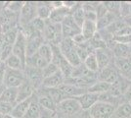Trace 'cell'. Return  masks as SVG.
I'll use <instances>...</instances> for the list:
<instances>
[{"mask_svg":"<svg viewBox=\"0 0 131 118\" xmlns=\"http://www.w3.org/2000/svg\"><path fill=\"white\" fill-rule=\"evenodd\" d=\"M115 64L119 75L131 82V61L129 58H115Z\"/></svg>","mask_w":131,"mask_h":118,"instance_id":"4fadbf2b","label":"cell"},{"mask_svg":"<svg viewBox=\"0 0 131 118\" xmlns=\"http://www.w3.org/2000/svg\"><path fill=\"white\" fill-rule=\"evenodd\" d=\"M2 34V33H1V26H0V34Z\"/></svg>","mask_w":131,"mask_h":118,"instance_id":"7dc6e473","label":"cell"},{"mask_svg":"<svg viewBox=\"0 0 131 118\" xmlns=\"http://www.w3.org/2000/svg\"><path fill=\"white\" fill-rule=\"evenodd\" d=\"M118 19H121V18H118L116 17L115 15L114 14H112V13H108L106 16L104 17L100 18L97 20V30L99 31H102V30H105V29H107L108 27H110L113 23H115V21H117Z\"/></svg>","mask_w":131,"mask_h":118,"instance_id":"d4e9b609","label":"cell"},{"mask_svg":"<svg viewBox=\"0 0 131 118\" xmlns=\"http://www.w3.org/2000/svg\"><path fill=\"white\" fill-rule=\"evenodd\" d=\"M44 43V39L42 34L33 32L27 37V57L32 56L35 54L41 45Z\"/></svg>","mask_w":131,"mask_h":118,"instance_id":"30bf717a","label":"cell"},{"mask_svg":"<svg viewBox=\"0 0 131 118\" xmlns=\"http://www.w3.org/2000/svg\"><path fill=\"white\" fill-rule=\"evenodd\" d=\"M104 4L110 13L115 15L116 17L121 18L120 17V6H121V2H116V1H105Z\"/></svg>","mask_w":131,"mask_h":118,"instance_id":"836d02e7","label":"cell"},{"mask_svg":"<svg viewBox=\"0 0 131 118\" xmlns=\"http://www.w3.org/2000/svg\"><path fill=\"white\" fill-rule=\"evenodd\" d=\"M64 83H65V77L62 74V72L59 71L48 78L44 79L42 87L47 88V89H55V88H60Z\"/></svg>","mask_w":131,"mask_h":118,"instance_id":"e0dca14e","label":"cell"},{"mask_svg":"<svg viewBox=\"0 0 131 118\" xmlns=\"http://www.w3.org/2000/svg\"><path fill=\"white\" fill-rule=\"evenodd\" d=\"M131 16V2H121L120 6V17L125 18Z\"/></svg>","mask_w":131,"mask_h":118,"instance_id":"8d00e7d4","label":"cell"},{"mask_svg":"<svg viewBox=\"0 0 131 118\" xmlns=\"http://www.w3.org/2000/svg\"><path fill=\"white\" fill-rule=\"evenodd\" d=\"M71 16L74 19L75 23L81 28L83 23L85 22V12L83 10L81 2H77V5L71 9Z\"/></svg>","mask_w":131,"mask_h":118,"instance_id":"603a6c76","label":"cell"},{"mask_svg":"<svg viewBox=\"0 0 131 118\" xmlns=\"http://www.w3.org/2000/svg\"><path fill=\"white\" fill-rule=\"evenodd\" d=\"M120 77L119 72L115 64V58L114 60L110 63L109 65L103 70L99 71L98 73V80L99 81H104L109 84H114L116 82Z\"/></svg>","mask_w":131,"mask_h":118,"instance_id":"9c48e42d","label":"cell"},{"mask_svg":"<svg viewBox=\"0 0 131 118\" xmlns=\"http://www.w3.org/2000/svg\"><path fill=\"white\" fill-rule=\"evenodd\" d=\"M129 49H130V53H131V44L129 45Z\"/></svg>","mask_w":131,"mask_h":118,"instance_id":"bcb514c9","label":"cell"},{"mask_svg":"<svg viewBox=\"0 0 131 118\" xmlns=\"http://www.w3.org/2000/svg\"><path fill=\"white\" fill-rule=\"evenodd\" d=\"M112 84H109L107 82H104V81H97L95 84L91 86L89 89L87 90V92H90V93H94V94H98V95H102L104 93H107L108 90H110Z\"/></svg>","mask_w":131,"mask_h":118,"instance_id":"4dcf8cb0","label":"cell"},{"mask_svg":"<svg viewBox=\"0 0 131 118\" xmlns=\"http://www.w3.org/2000/svg\"><path fill=\"white\" fill-rule=\"evenodd\" d=\"M18 98V89L17 88H5L0 96V101L16 104Z\"/></svg>","mask_w":131,"mask_h":118,"instance_id":"44dd1931","label":"cell"},{"mask_svg":"<svg viewBox=\"0 0 131 118\" xmlns=\"http://www.w3.org/2000/svg\"><path fill=\"white\" fill-rule=\"evenodd\" d=\"M57 110H59L63 116L68 118L74 117L82 111L81 106L77 98H66L57 106Z\"/></svg>","mask_w":131,"mask_h":118,"instance_id":"277c9868","label":"cell"},{"mask_svg":"<svg viewBox=\"0 0 131 118\" xmlns=\"http://www.w3.org/2000/svg\"><path fill=\"white\" fill-rule=\"evenodd\" d=\"M7 66L4 62L0 63V86H4V79H5Z\"/></svg>","mask_w":131,"mask_h":118,"instance_id":"ab89813d","label":"cell"},{"mask_svg":"<svg viewBox=\"0 0 131 118\" xmlns=\"http://www.w3.org/2000/svg\"><path fill=\"white\" fill-rule=\"evenodd\" d=\"M98 32L97 30V24L96 22H92V21H87L85 20V22L83 23L81 27V34L85 39L89 40L93 38V35Z\"/></svg>","mask_w":131,"mask_h":118,"instance_id":"7402d4cb","label":"cell"},{"mask_svg":"<svg viewBox=\"0 0 131 118\" xmlns=\"http://www.w3.org/2000/svg\"><path fill=\"white\" fill-rule=\"evenodd\" d=\"M89 42L90 44L94 48V50H97V49H105V48H108V45L107 42L105 41V39H103V37L101 35V34L97 32L96 34L93 35V38L91 39H89Z\"/></svg>","mask_w":131,"mask_h":118,"instance_id":"1f68e13d","label":"cell"},{"mask_svg":"<svg viewBox=\"0 0 131 118\" xmlns=\"http://www.w3.org/2000/svg\"><path fill=\"white\" fill-rule=\"evenodd\" d=\"M95 55H96L97 61H98L99 71H101L104 68L107 67L115 58L113 55V52L109 48L97 49V50H95Z\"/></svg>","mask_w":131,"mask_h":118,"instance_id":"7c38bea8","label":"cell"},{"mask_svg":"<svg viewBox=\"0 0 131 118\" xmlns=\"http://www.w3.org/2000/svg\"><path fill=\"white\" fill-rule=\"evenodd\" d=\"M42 37L46 41H48L49 44L59 45L64 39L62 34V25L54 24L49 20L46 21V26L42 33Z\"/></svg>","mask_w":131,"mask_h":118,"instance_id":"7a4b0ae2","label":"cell"},{"mask_svg":"<svg viewBox=\"0 0 131 118\" xmlns=\"http://www.w3.org/2000/svg\"><path fill=\"white\" fill-rule=\"evenodd\" d=\"M116 106L104 101H98L95 103L88 112L92 118H112Z\"/></svg>","mask_w":131,"mask_h":118,"instance_id":"3957f363","label":"cell"},{"mask_svg":"<svg viewBox=\"0 0 131 118\" xmlns=\"http://www.w3.org/2000/svg\"><path fill=\"white\" fill-rule=\"evenodd\" d=\"M37 53L39 54V56L42 57L47 63H51L53 60V47H52V45L47 42H44L43 44L41 45Z\"/></svg>","mask_w":131,"mask_h":118,"instance_id":"4316f807","label":"cell"},{"mask_svg":"<svg viewBox=\"0 0 131 118\" xmlns=\"http://www.w3.org/2000/svg\"><path fill=\"white\" fill-rule=\"evenodd\" d=\"M110 49L113 52V55L115 58H128L131 54L129 45L122 44V43L115 42V44Z\"/></svg>","mask_w":131,"mask_h":118,"instance_id":"ffe728a7","label":"cell"},{"mask_svg":"<svg viewBox=\"0 0 131 118\" xmlns=\"http://www.w3.org/2000/svg\"><path fill=\"white\" fill-rule=\"evenodd\" d=\"M59 48L66 59L70 62L73 67L78 66L81 63H83L77 53V45L72 39H64L59 44Z\"/></svg>","mask_w":131,"mask_h":118,"instance_id":"6da1fadb","label":"cell"},{"mask_svg":"<svg viewBox=\"0 0 131 118\" xmlns=\"http://www.w3.org/2000/svg\"><path fill=\"white\" fill-rule=\"evenodd\" d=\"M83 64L85 65V67L87 68L89 71H91L93 73H99V65L96 55H95V52L87 56V58L83 61Z\"/></svg>","mask_w":131,"mask_h":118,"instance_id":"d6a6232c","label":"cell"},{"mask_svg":"<svg viewBox=\"0 0 131 118\" xmlns=\"http://www.w3.org/2000/svg\"><path fill=\"white\" fill-rule=\"evenodd\" d=\"M122 19V21L124 22V24H125L127 27H129V28H131V16L130 17H125V18H121Z\"/></svg>","mask_w":131,"mask_h":118,"instance_id":"7bdbcfd3","label":"cell"},{"mask_svg":"<svg viewBox=\"0 0 131 118\" xmlns=\"http://www.w3.org/2000/svg\"><path fill=\"white\" fill-rule=\"evenodd\" d=\"M25 3L23 2H10L8 5L6 6L7 11L11 12V13H21L22 8Z\"/></svg>","mask_w":131,"mask_h":118,"instance_id":"d590c367","label":"cell"},{"mask_svg":"<svg viewBox=\"0 0 131 118\" xmlns=\"http://www.w3.org/2000/svg\"><path fill=\"white\" fill-rule=\"evenodd\" d=\"M27 80V76L22 70H15L7 68L4 79V87L5 88H19Z\"/></svg>","mask_w":131,"mask_h":118,"instance_id":"5b68a950","label":"cell"},{"mask_svg":"<svg viewBox=\"0 0 131 118\" xmlns=\"http://www.w3.org/2000/svg\"><path fill=\"white\" fill-rule=\"evenodd\" d=\"M123 102H131V84L126 89L123 96H122V103Z\"/></svg>","mask_w":131,"mask_h":118,"instance_id":"60d3db41","label":"cell"},{"mask_svg":"<svg viewBox=\"0 0 131 118\" xmlns=\"http://www.w3.org/2000/svg\"><path fill=\"white\" fill-rule=\"evenodd\" d=\"M4 89H5V87H4V86H0V96H1V95H2V93H3Z\"/></svg>","mask_w":131,"mask_h":118,"instance_id":"ee69618b","label":"cell"},{"mask_svg":"<svg viewBox=\"0 0 131 118\" xmlns=\"http://www.w3.org/2000/svg\"><path fill=\"white\" fill-rule=\"evenodd\" d=\"M74 118H92L90 116V114L88 111H84V110H82L81 112H79L78 114H77Z\"/></svg>","mask_w":131,"mask_h":118,"instance_id":"b9f144b4","label":"cell"},{"mask_svg":"<svg viewBox=\"0 0 131 118\" xmlns=\"http://www.w3.org/2000/svg\"><path fill=\"white\" fill-rule=\"evenodd\" d=\"M4 63L6 64L7 68H10V69L22 70V71H24L25 68H26V65L23 63L22 60L19 57H17L16 55H14V54H12V55H10V56L8 57Z\"/></svg>","mask_w":131,"mask_h":118,"instance_id":"f1b7e54d","label":"cell"},{"mask_svg":"<svg viewBox=\"0 0 131 118\" xmlns=\"http://www.w3.org/2000/svg\"><path fill=\"white\" fill-rule=\"evenodd\" d=\"M44 90L46 92V94L53 99V101H54L57 105H59L62 101H65L66 98H68V97L63 94V92H62L59 88H55V89H47V88H44Z\"/></svg>","mask_w":131,"mask_h":118,"instance_id":"83f0119b","label":"cell"},{"mask_svg":"<svg viewBox=\"0 0 131 118\" xmlns=\"http://www.w3.org/2000/svg\"><path fill=\"white\" fill-rule=\"evenodd\" d=\"M81 33V28L77 25L72 16L69 15L62 23V34L64 39H73L75 35Z\"/></svg>","mask_w":131,"mask_h":118,"instance_id":"ba28073f","label":"cell"},{"mask_svg":"<svg viewBox=\"0 0 131 118\" xmlns=\"http://www.w3.org/2000/svg\"><path fill=\"white\" fill-rule=\"evenodd\" d=\"M27 37L20 30L16 42L13 45V54L19 57L25 65H26V61H27Z\"/></svg>","mask_w":131,"mask_h":118,"instance_id":"52a82bcc","label":"cell"},{"mask_svg":"<svg viewBox=\"0 0 131 118\" xmlns=\"http://www.w3.org/2000/svg\"><path fill=\"white\" fill-rule=\"evenodd\" d=\"M71 14V10L68 9L67 7L63 6L61 8H57V9H53L50 15L49 21L54 24H60L62 25V23L65 21V19L69 15Z\"/></svg>","mask_w":131,"mask_h":118,"instance_id":"ac0fdd59","label":"cell"},{"mask_svg":"<svg viewBox=\"0 0 131 118\" xmlns=\"http://www.w3.org/2000/svg\"><path fill=\"white\" fill-rule=\"evenodd\" d=\"M14 106H15V104L0 101V114H2V115H10Z\"/></svg>","mask_w":131,"mask_h":118,"instance_id":"74e56055","label":"cell"},{"mask_svg":"<svg viewBox=\"0 0 131 118\" xmlns=\"http://www.w3.org/2000/svg\"><path fill=\"white\" fill-rule=\"evenodd\" d=\"M37 18V3L25 2L20 13V22L23 26H27Z\"/></svg>","mask_w":131,"mask_h":118,"instance_id":"8992f818","label":"cell"},{"mask_svg":"<svg viewBox=\"0 0 131 118\" xmlns=\"http://www.w3.org/2000/svg\"><path fill=\"white\" fill-rule=\"evenodd\" d=\"M109 13L108 9L106 8L104 2H99V4L97 5V8H96V14H97V18L100 19V18L104 17L107 14Z\"/></svg>","mask_w":131,"mask_h":118,"instance_id":"f35d334b","label":"cell"},{"mask_svg":"<svg viewBox=\"0 0 131 118\" xmlns=\"http://www.w3.org/2000/svg\"><path fill=\"white\" fill-rule=\"evenodd\" d=\"M112 118H131V102H123L115 108Z\"/></svg>","mask_w":131,"mask_h":118,"instance_id":"cb8c5ba5","label":"cell"},{"mask_svg":"<svg viewBox=\"0 0 131 118\" xmlns=\"http://www.w3.org/2000/svg\"><path fill=\"white\" fill-rule=\"evenodd\" d=\"M34 90H35L34 87L27 79L26 82L18 88V98H17V102H20V101H26L27 98H30L35 94Z\"/></svg>","mask_w":131,"mask_h":118,"instance_id":"2e32d148","label":"cell"},{"mask_svg":"<svg viewBox=\"0 0 131 118\" xmlns=\"http://www.w3.org/2000/svg\"><path fill=\"white\" fill-rule=\"evenodd\" d=\"M32 99L33 96H31L30 98H27L26 101L17 102L14 108H13V110H12L10 116H12L13 118H25V116L27 115L28 108L30 106V103H31Z\"/></svg>","mask_w":131,"mask_h":118,"instance_id":"5bb4252c","label":"cell"},{"mask_svg":"<svg viewBox=\"0 0 131 118\" xmlns=\"http://www.w3.org/2000/svg\"><path fill=\"white\" fill-rule=\"evenodd\" d=\"M59 89L63 92V94H64L68 98H75V97L81 96L84 93L87 92V90H84V89L78 88V87L72 86V85L65 84V83L62 85Z\"/></svg>","mask_w":131,"mask_h":118,"instance_id":"d6986e66","label":"cell"},{"mask_svg":"<svg viewBox=\"0 0 131 118\" xmlns=\"http://www.w3.org/2000/svg\"><path fill=\"white\" fill-rule=\"evenodd\" d=\"M43 90H44V88H43ZM35 95H36V94H35ZM36 98H37V101H38L39 105H40L41 108H44V109L52 111V112H56L58 105H57L54 101H53V99L46 94L45 90H41L38 95H36Z\"/></svg>","mask_w":131,"mask_h":118,"instance_id":"9a60e30c","label":"cell"},{"mask_svg":"<svg viewBox=\"0 0 131 118\" xmlns=\"http://www.w3.org/2000/svg\"><path fill=\"white\" fill-rule=\"evenodd\" d=\"M2 62V57H1V50H0V63Z\"/></svg>","mask_w":131,"mask_h":118,"instance_id":"f6af8a7d","label":"cell"},{"mask_svg":"<svg viewBox=\"0 0 131 118\" xmlns=\"http://www.w3.org/2000/svg\"><path fill=\"white\" fill-rule=\"evenodd\" d=\"M59 71H60L59 67L56 64H54L53 62H51L44 69H42V75H43V78L45 79L52 76V75H54V74H56Z\"/></svg>","mask_w":131,"mask_h":118,"instance_id":"e575fe53","label":"cell"},{"mask_svg":"<svg viewBox=\"0 0 131 118\" xmlns=\"http://www.w3.org/2000/svg\"><path fill=\"white\" fill-rule=\"evenodd\" d=\"M40 114H41V107L37 101L36 95L34 94L33 99L30 103V106L28 108L27 115L25 116V118H40Z\"/></svg>","mask_w":131,"mask_h":118,"instance_id":"484cf974","label":"cell"},{"mask_svg":"<svg viewBox=\"0 0 131 118\" xmlns=\"http://www.w3.org/2000/svg\"><path fill=\"white\" fill-rule=\"evenodd\" d=\"M75 98L79 102L82 110L88 111L95 103H97L99 101V95L94 94V93H90V92H86L83 95L77 96Z\"/></svg>","mask_w":131,"mask_h":118,"instance_id":"8fae6325","label":"cell"},{"mask_svg":"<svg viewBox=\"0 0 131 118\" xmlns=\"http://www.w3.org/2000/svg\"><path fill=\"white\" fill-rule=\"evenodd\" d=\"M52 10H53V8L51 6V2L49 4H46L45 2L39 3V4H37V18L42 19L44 21L49 20Z\"/></svg>","mask_w":131,"mask_h":118,"instance_id":"f546056e","label":"cell"}]
</instances>
